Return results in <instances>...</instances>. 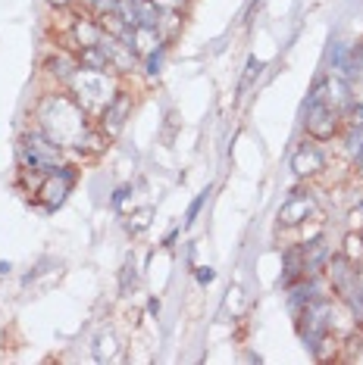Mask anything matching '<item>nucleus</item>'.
<instances>
[{
    "label": "nucleus",
    "mask_w": 363,
    "mask_h": 365,
    "mask_svg": "<svg viewBox=\"0 0 363 365\" xmlns=\"http://www.w3.org/2000/svg\"><path fill=\"white\" fill-rule=\"evenodd\" d=\"M292 169L298 172V175H313V172L323 169V153H319L317 147H301L292 160Z\"/></svg>",
    "instance_id": "9b49d317"
},
{
    "label": "nucleus",
    "mask_w": 363,
    "mask_h": 365,
    "mask_svg": "<svg viewBox=\"0 0 363 365\" xmlns=\"http://www.w3.org/2000/svg\"><path fill=\"white\" fill-rule=\"evenodd\" d=\"M122 41H126L135 53L151 56L154 51H160V29L156 26H135V29L126 31V38Z\"/></svg>",
    "instance_id": "0eeeda50"
},
{
    "label": "nucleus",
    "mask_w": 363,
    "mask_h": 365,
    "mask_svg": "<svg viewBox=\"0 0 363 365\" xmlns=\"http://www.w3.org/2000/svg\"><path fill=\"white\" fill-rule=\"evenodd\" d=\"M263 69V63L257 60V56H251V60H247V66H244V78H242V91H247L251 88V81L257 78V72Z\"/></svg>",
    "instance_id": "aec40b11"
},
{
    "label": "nucleus",
    "mask_w": 363,
    "mask_h": 365,
    "mask_svg": "<svg viewBox=\"0 0 363 365\" xmlns=\"http://www.w3.org/2000/svg\"><path fill=\"white\" fill-rule=\"evenodd\" d=\"M38 115H41V131L56 144H76V147L85 144V110L76 101L54 94L41 103Z\"/></svg>",
    "instance_id": "f257e3e1"
},
{
    "label": "nucleus",
    "mask_w": 363,
    "mask_h": 365,
    "mask_svg": "<svg viewBox=\"0 0 363 365\" xmlns=\"http://www.w3.org/2000/svg\"><path fill=\"white\" fill-rule=\"evenodd\" d=\"M348 122H351V128H363V106H351Z\"/></svg>",
    "instance_id": "bb28decb"
},
{
    "label": "nucleus",
    "mask_w": 363,
    "mask_h": 365,
    "mask_svg": "<svg viewBox=\"0 0 363 365\" xmlns=\"http://www.w3.org/2000/svg\"><path fill=\"white\" fill-rule=\"evenodd\" d=\"M207 194H210V190H204V194H197V200H194L192 206H188V215H185V228H188V225H194V219H197V212H201V206L207 203Z\"/></svg>",
    "instance_id": "4be33fe9"
},
{
    "label": "nucleus",
    "mask_w": 363,
    "mask_h": 365,
    "mask_svg": "<svg viewBox=\"0 0 363 365\" xmlns=\"http://www.w3.org/2000/svg\"><path fill=\"white\" fill-rule=\"evenodd\" d=\"M51 4H56V6H66V4H72V0H51Z\"/></svg>",
    "instance_id": "7c9ffc66"
},
{
    "label": "nucleus",
    "mask_w": 363,
    "mask_h": 365,
    "mask_svg": "<svg viewBox=\"0 0 363 365\" xmlns=\"http://www.w3.org/2000/svg\"><path fill=\"white\" fill-rule=\"evenodd\" d=\"M348 153L351 156H360L363 153V128H351V135H348Z\"/></svg>",
    "instance_id": "412c9836"
},
{
    "label": "nucleus",
    "mask_w": 363,
    "mask_h": 365,
    "mask_svg": "<svg viewBox=\"0 0 363 365\" xmlns=\"http://www.w3.org/2000/svg\"><path fill=\"white\" fill-rule=\"evenodd\" d=\"M101 47H104L106 60H110V69H119V72L131 69V63H135V51H131V47H129L122 38L104 35V38H101Z\"/></svg>",
    "instance_id": "1a4fd4ad"
},
{
    "label": "nucleus",
    "mask_w": 363,
    "mask_h": 365,
    "mask_svg": "<svg viewBox=\"0 0 363 365\" xmlns=\"http://www.w3.org/2000/svg\"><path fill=\"white\" fill-rule=\"evenodd\" d=\"M129 97L126 94H116L110 103H106V110H104V131L106 135H119L122 125H126V115H129Z\"/></svg>",
    "instance_id": "9d476101"
},
{
    "label": "nucleus",
    "mask_w": 363,
    "mask_h": 365,
    "mask_svg": "<svg viewBox=\"0 0 363 365\" xmlns=\"http://www.w3.org/2000/svg\"><path fill=\"white\" fill-rule=\"evenodd\" d=\"M19 153H22V163H26L31 172L60 169V144L47 138L44 131H29V135H22Z\"/></svg>",
    "instance_id": "20e7f679"
},
{
    "label": "nucleus",
    "mask_w": 363,
    "mask_h": 365,
    "mask_svg": "<svg viewBox=\"0 0 363 365\" xmlns=\"http://www.w3.org/2000/svg\"><path fill=\"white\" fill-rule=\"evenodd\" d=\"M335 128H338L335 106H329V103H307V131L313 138L326 140V138L335 135Z\"/></svg>",
    "instance_id": "39448f33"
},
{
    "label": "nucleus",
    "mask_w": 363,
    "mask_h": 365,
    "mask_svg": "<svg viewBox=\"0 0 363 365\" xmlns=\"http://www.w3.org/2000/svg\"><path fill=\"white\" fill-rule=\"evenodd\" d=\"M72 88H76V97H79V106L85 113H104L106 103L116 97V88L113 81L97 69H85L81 66L79 72H72Z\"/></svg>",
    "instance_id": "f03ea898"
},
{
    "label": "nucleus",
    "mask_w": 363,
    "mask_h": 365,
    "mask_svg": "<svg viewBox=\"0 0 363 365\" xmlns=\"http://www.w3.org/2000/svg\"><path fill=\"white\" fill-rule=\"evenodd\" d=\"M81 66H85V69L104 72V69H110V60H106L104 47H101V44H94V47H81Z\"/></svg>",
    "instance_id": "4468645a"
},
{
    "label": "nucleus",
    "mask_w": 363,
    "mask_h": 365,
    "mask_svg": "<svg viewBox=\"0 0 363 365\" xmlns=\"http://www.w3.org/2000/svg\"><path fill=\"white\" fill-rule=\"evenodd\" d=\"M113 353H116V337H113V331H101L94 337V359L106 362V359H113Z\"/></svg>",
    "instance_id": "dca6fc26"
},
{
    "label": "nucleus",
    "mask_w": 363,
    "mask_h": 365,
    "mask_svg": "<svg viewBox=\"0 0 363 365\" xmlns=\"http://www.w3.org/2000/svg\"><path fill=\"white\" fill-rule=\"evenodd\" d=\"M160 63H163V47L147 56V72H151V76H156V72H160Z\"/></svg>",
    "instance_id": "a878e982"
},
{
    "label": "nucleus",
    "mask_w": 363,
    "mask_h": 365,
    "mask_svg": "<svg viewBox=\"0 0 363 365\" xmlns=\"http://www.w3.org/2000/svg\"><path fill=\"white\" fill-rule=\"evenodd\" d=\"M147 312H151V315H160V300H151V303H147Z\"/></svg>",
    "instance_id": "c756f323"
},
{
    "label": "nucleus",
    "mask_w": 363,
    "mask_h": 365,
    "mask_svg": "<svg viewBox=\"0 0 363 365\" xmlns=\"http://www.w3.org/2000/svg\"><path fill=\"white\" fill-rule=\"evenodd\" d=\"M72 181H76V175H72V169H54L51 175H47V181L41 185V200H44L51 210H56L63 200H66V194L72 190Z\"/></svg>",
    "instance_id": "423d86ee"
},
{
    "label": "nucleus",
    "mask_w": 363,
    "mask_h": 365,
    "mask_svg": "<svg viewBox=\"0 0 363 365\" xmlns=\"http://www.w3.org/2000/svg\"><path fill=\"white\" fill-rule=\"evenodd\" d=\"M119 287H122V294H129L131 287H135V265L126 262L122 265V278H119Z\"/></svg>",
    "instance_id": "5701e85b"
},
{
    "label": "nucleus",
    "mask_w": 363,
    "mask_h": 365,
    "mask_svg": "<svg viewBox=\"0 0 363 365\" xmlns=\"http://www.w3.org/2000/svg\"><path fill=\"white\" fill-rule=\"evenodd\" d=\"M357 163H360V169H363V153H360V156H357Z\"/></svg>",
    "instance_id": "2f4dec72"
},
{
    "label": "nucleus",
    "mask_w": 363,
    "mask_h": 365,
    "mask_svg": "<svg viewBox=\"0 0 363 365\" xmlns=\"http://www.w3.org/2000/svg\"><path fill=\"white\" fill-rule=\"evenodd\" d=\"M76 38H79L81 47H94V44H101L104 29L97 26V22H79V26H76Z\"/></svg>",
    "instance_id": "f3484780"
},
{
    "label": "nucleus",
    "mask_w": 363,
    "mask_h": 365,
    "mask_svg": "<svg viewBox=\"0 0 363 365\" xmlns=\"http://www.w3.org/2000/svg\"><path fill=\"white\" fill-rule=\"evenodd\" d=\"M310 212H313V197L304 194V190H294V197H288L282 210H279V222L282 225H301Z\"/></svg>",
    "instance_id": "6e6552de"
},
{
    "label": "nucleus",
    "mask_w": 363,
    "mask_h": 365,
    "mask_svg": "<svg viewBox=\"0 0 363 365\" xmlns=\"http://www.w3.org/2000/svg\"><path fill=\"white\" fill-rule=\"evenodd\" d=\"M247 4H254V0H247Z\"/></svg>",
    "instance_id": "72a5a7b5"
},
{
    "label": "nucleus",
    "mask_w": 363,
    "mask_h": 365,
    "mask_svg": "<svg viewBox=\"0 0 363 365\" xmlns=\"http://www.w3.org/2000/svg\"><path fill=\"white\" fill-rule=\"evenodd\" d=\"M329 281H332L335 294L348 303V309L363 322V287H360V272L344 259V256H335V259L326 262Z\"/></svg>",
    "instance_id": "7ed1b4c3"
},
{
    "label": "nucleus",
    "mask_w": 363,
    "mask_h": 365,
    "mask_svg": "<svg viewBox=\"0 0 363 365\" xmlns=\"http://www.w3.org/2000/svg\"><path fill=\"white\" fill-rule=\"evenodd\" d=\"M47 66H51V72H56V76H69L72 78V66H69V60H66V56H54V60L51 63H47Z\"/></svg>",
    "instance_id": "b1692460"
},
{
    "label": "nucleus",
    "mask_w": 363,
    "mask_h": 365,
    "mask_svg": "<svg viewBox=\"0 0 363 365\" xmlns=\"http://www.w3.org/2000/svg\"><path fill=\"white\" fill-rule=\"evenodd\" d=\"M298 275H307V272H304V250H288V253H285V275H282V284L288 287Z\"/></svg>",
    "instance_id": "2eb2a0df"
},
{
    "label": "nucleus",
    "mask_w": 363,
    "mask_h": 365,
    "mask_svg": "<svg viewBox=\"0 0 363 365\" xmlns=\"http://www.w3.org/2000/svg\"><path fill=\"white\" fill-rule=\"evenodd\" d=\"M348 51L351 47L348 44H332V53H329V60H332V69H338V72H344V63H348Z\"/></svg>",
    "instance_id": "a211bd4d"
},
{
    "label": "nucleus",
    "mask_w": 363,
    "mask_h": 365,
    "mask_svg": "<svg viewBox=\"0 0 363 365\" xmlns=\"http://www.w3.org/2000/svg\"><path fill=\"white\" fill-rule=\"evenodd\" d=\"M156 6H160V10H176V6L182 4V0H154Z\"/></svg>",
    "instance_id": "c85d7f7f"
},
{
    "label": "nucleus",
    "mask_w": 363,
    "mask_h": 365,
    "mask_svg": "<svg viewBox=\"0 0 363 365\" xmlns=\"http://www.w3.org/2000/svg\"><path fill=\"white\" fill-rule=\"evenodd\" d=\"M329 262V250L323 240H313V244H304V272L313 275V272H319L323 265Z\"/></svg>",
    "instance_id": "f8f14e48"
},
{
    "label": "nucleus",
    "mask_w": 363,
    "mask_h": 365,
    "mask_svg": "<svg viewBox=\"0 0 363 365\" xmlns=\"http://www.w3.org/2000/svg\"><path fill=\"white\" fill-rule=\"evenodd\" d=\"M360 287H363V275H360Z\"/></svg>",
    "instance_id": "473e14b6"
},
{
    "label": "nucleus",
    "mask_w": 363,
    "mask_h": 365,
    "mask_svg": "<svg viewBox=\"0 0 363 365\" xmlns=\"http://www.w3.org/2000/svg\"><path fill=\"white\" fill-rule=\"evenodd\" d=\"M213 278H217V272L213 269H197V281H201V284H210Z\"/></svg>",
    "instance_id": "cd10ccee"
},
{
    "label": "nucleus",
    "mask_w": 363,
    "mask_h": 365,
    "mask_svg": "<svg viewBox=\"0 0 363 365\" xmlns=\"http://www.w3.org/2000/svg\"><path fill=\"white\" fill-rule=\"evenodd\" d=\"M151 215H154V210H138L135 215L129 219V231L131 235H138V231H144L147 225H151Z\"/></svg>",
    "instance_id": "6ab92c4d"
},
{
    "label": "nucleus",
    "mask_w": 363,
    "mask_h": 365,
    "mask_svg": "<svg viewBox=\"0 0 363 365\" xmlns=\"http://www.w3.org/2000/svg\"><path fill=\"white\" fill-rule=\"evenodd\" d=\"M91 6H94V13L101 16V13H113L119 6V0H88Z\"/></svg>",
    "instance_id": "393cba45"
},
{
    "label": "nucleus",
    "mask_w": 363,
    "mask_h": 365,
    "mask_svg": "<svg viewBox=\"0 0 363 365\" xmlns=\"http://www.w3.org/2000/svg\"><path fill=\"white\" fill-rule=\"evenodd\" d=\"M319 300V284L317 281H304V284H294L292 287V297H288V303H292V309H304L307 303Z\"/></svg>",
    "instance_id": "ddd939ff"
}]
</instances>
